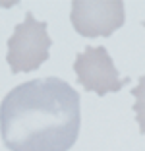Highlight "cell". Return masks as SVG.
I'll return each instance as SVG.
<instances>
[{"label":"cell","instance_id":"obj_1","mask_svg":"<svg viewBox=\"0 0 145 151\" xmlns=\"http://www.w3.org/2000/svg\"><path fill=\"white\" fill-rule=\"evenodd\" d=\"M79 126V93L54 76L19 83L0 103V136L10 151H68Z\"/></svg>","mask_w":145,"mask_h":151},{"label":"cell","instance_id":"obj_2","mask_svg":"<svg viewBox=\"0 0 145 151\" xmlns=\"http://www.w3.org/2000/svg\"><path fill=\"white\" fill-rule=\"evenodd\" d=\"M52 39L47 33V23L37 22L33 14L27 12L25 19L16 25L14 35L8 39V60L14 74L33 72L48 60Z\"/></svg>","mask_w":145,"mask_h":151},{"label":"cell","instance_id":"obj_3","mask_svg":"<svg viewBox=\"0 0 145 151\" xmlns=\"http://www.w3.org/2000/svg\"><path fill=\"white\" fill-rule=\"evenodd\" d=\"M70 22L81 37H110L126 22L122 0H74Z\"/></svg>","mask_w":145,"mask_h":151},{"label":"cell","instance_id":"obj_4","mask_svg":"<svg viewBox=\"0 0 145 151\" xmlns=\"http://www.w3.org/2000/svg\"><path fill=\"white\" fill-rule=\"evenodd\" d=\"M74 70L85 91H95L99 97L116 93L130 83V78L122 80L118 76V70L105 47H85L83 52L75 56Z\"/></svg>","mask_w":145,"mask_h":151},{"label":"cell","instance_id":"obj_5","mask_svg":"<svg viewBox=\"0 0 145 151\" xmlns=\"http://www.w3.org/2000/svg\"><path fill=\"white\" fill-rule=\"evenodd\" d=\"M132 95L136 97L134 112H136V120H137V124H139V132L145 134V74L141 76L139 83L132 89Z\"/></svg>","mask_w":145,"mask_h":151},{"label":"cell","instance_id":"obj_6","mask_svg":"<svg viewBox=\"0 0 145 151\" xmlns=\"http://www.w3.org/2000/svg\"><path fill=\"white\" fill-rule=\"evenodd\" d=\"M143 27H145V22H143Z\"/></svg>","mask_w":145,"mask_h":151}]
</instances>
